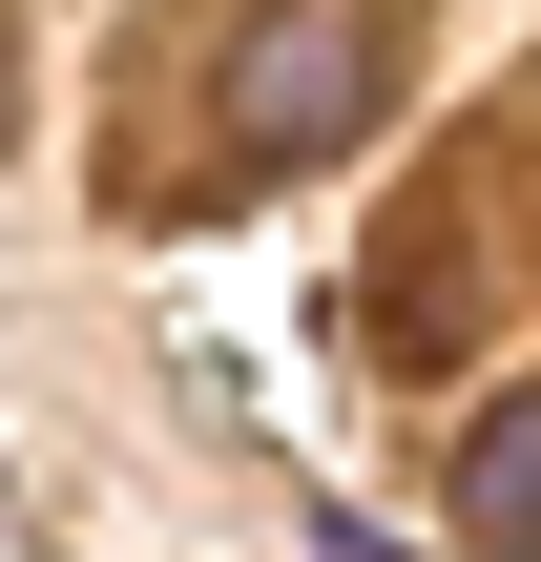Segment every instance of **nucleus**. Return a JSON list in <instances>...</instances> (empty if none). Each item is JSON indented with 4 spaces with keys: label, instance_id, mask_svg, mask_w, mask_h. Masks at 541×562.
<instances>
[{
    "label": "nucleus",
    "instance_id": "1",
    "mask_svg": "<svg viewBox=\"0 0 541 562\" xmlns=\"http://www.w3.org/2000/svg\"><path fill=\"white\" fill-rule=\"evenodd\" d=\"M375 104H396V0H250L229 63H208L188 188H292V167H334Z\"/></svg>",
    "mask_w": 541,
    "mask_h": 562
},
{
    "label": "nucleus",
    "instance_id": "2",
    "mask_svg": "<svg viewBox=\"0 0 541 562\" xmlns=\"http://www.w3.org/2000/svg\"><path fill=\"white\" fill-rule=\"evenodd\" d=\"M459 542H480V562H541V396H500V417L459 438Z\"/></svg>",
    "mask_w": 541,
    "mask_h": 562
}]
</instances>
